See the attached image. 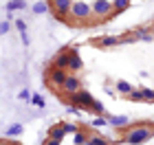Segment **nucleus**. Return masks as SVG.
<instances>
[{"label":"nucleus","instance_id":"28","mask_svg":"<svg viewBox=\"0 0 154 145\" xmlns=\"http://www.w3.org/2000/svg\"><path fill=\"white\" fill-rule=\"evenodd\" d=\"M64 132H73V134H75V132H77V128L71 125V123H64Z\"/></svg>","mask_w":154,"mask_h":145},{"label":"nucleus","instance_id":"22","mask_svg":"<svg viewBox=\"0 0 154 145\" xmlns=\"http://www.w3.org/2000/svg\"><path fill=\"white\" fill-rule=\"evenodd\" d=\"M46 11H48L46 2H35V5H33V13H46Z\"/></svg>","mask_w":154,"mask_h":145},{"label":"nucleus","instance_id":"9","mask_svg":"<svg viewBox=\"0 0 154 145\" xmlns=\"http://www.w3.org/2000/svg\"><path fill=\"white\" fill-rule=\"evenodd\" d=\"M68 59H71L68 48H64V51H60V53L53 57V66H55V68H66V71H68Z\"/></svg>","mask_w":154,"mask_h":145},{"label":"nucleus","instance_id":"18","mask_svg":"<svg viewBox=\"0 0 154 145\" xmlns=\"http://www.w3.org/2000/svg\"><path fill=\"white\" fill-rule=\"evenodd\" d=\"M88 112H93V114H101V112H106V110H103V103H101V101H97V99H95V101H93V106L88 108Z\"/></svg>","mask_w":154,"mask_h":145},{"label":"nucleus","instance_id":"8","mask_svg":"<svg viewBox=\"0 0 154 145\" xmlns=\"http://www.w3.org/2000/svg\"><path fill=\"white\" fill-rule=\"evenodd\" d=\"M68 55H71V59H68V73L79 71V68H82V57H79L77 46H68Z\"/></svg>","mask_w":154,"mask_h":145},{"label":"nucleus","instance_id":"19","mask_svg":"<svg viewBox=\"0 0 154 145\" xmlns=\"http://www.w3.org/2000/svg\"><path fill=\"white\" fill-rule=\"evenodd\" d=\"M86 141H88V136L84 134V132H79V130H77L75 136H73V143H75V145H86Z\"/></svg>","mask_w":154,"mask_h":145},{"label":"nucleus","instance_id":"10","mask_svg":"<svg viewBox=\"0 0 154 145\" xmlns=\"http://www.w3.org/2000/svg\"><path fill=\"white\" fill-rule=\"evenodd\" d=\"M134 40L137 42H152L154 40V33L150 29H137L134 31Z\"/></svg>","mask_w":154,"mask_h":145},{"label":"nucleus","instance_id":"16","mask_svg":"<svg viewBox=\"0 0 154 145\" xmlns=\"http://www.w3.org/2000/svg\"><path fill=\"white\" fill-rule=\"evenodd\" d=\"M26 2L24 0H11V2H7V11H16V9H24Z\"/></svg>","mask_w":154,"mask_h":145},{"label":"nucleus","instance_id":"21","mask_svg":"<svg viewBox=\"0 0 154 145\" xmlns=\"http://www.w3.org/2000/svg\"><path fill=\"white\" fill-rule=\"evenodd\" d=\"M106 123H108V119H106V116H99V114H97V116H93V128H103Z\"/></svg>","mask_w":154,"mask_h":145},{"label":"nucleus","instance_id":"30","mask_svg":"<svg viewBox=\"0 0 154 145\" xmlns=\"http://www.w3.org/2000/svg\"><path fill=\"white\" fill-rule=\"evenodd\" d=\"M68 112H73V114H77V112H79V108H77V106H73V103H71V106H68Z\"/></svg>","mask_w":154,"mask_h":145},{"label":"nucleus","instance_id":"29","mask_svg":"<svg viewBox=\"0 0 154 145\" xmlns=\"http://www.w3.org/2000/svg\"><path fill=\"white\" fill-rule=\"evenodd\" d=\"M44 145H62V141H55V139H46Z\"/></svg>","mask_w":154,"mask_h":145},{"label":"nucleus","instance_id":"27","mask_svg":"<svg viewBox=\"0 0 154 145\" xmlns=\"http://www.w3.org/2000/svg\"><path fill=\"white\" fill-rule=\"evenodd\" d=\"M7 31H9V22L5 20V22H0V35H5Z\"/></svg>","mask_w":154,"mask_h":145},{"label":"nucleus","instance_id":"20","mask_svg":"<svg viewBox=\"0 0 154 145\" xmlns=\"http://www.w3.org/2000/svg\"><path fill=\"white\" fill-rule=\"evenodd\" d=\"M86 145H108V141H106V139H101V136H88Z\"/></svg>","mask_w":154,"mask_h":145},{"label":"nucleus","instance_id":"25","mask_svg":"<svg viewBox=\"0 0 154 145\" xmlns=\"http://www.w3.org/2000/svg\"><path fill=\"white\" fill-rule=\"evenodd\" d=\"M16 29L20 33H26V22H24V20H16Z\"/></svg>","mask_w":154,"mask_h":145},{"label":"nucleus","instance_id":"4","mask_svg":"<svg viewBox=\"0 0 154 145\" xmlns=\"http://www.w3.org/2000/svg\"><path fill=\"white\" fill-rule=\"evenodd\" d=\"M68 99H71V103H73V106H77V108H79V110H88L90 106H93V95H90V92H86V90H77L73 97H68Z\"/></svg>","mask_w":154,"mask_h":145},{"label":"nucleus","instance_id":"2","mask_svg":"<svg viewBox=\"0 0 154 145\" xmlns=\"http://www.w3.org/2000/svg\"><path fill=\"white\" fill-rule=\"evenodd\" d=\"M66 77H68V71H66V68H55V66H51V68L46 71L48 84H51L53 88H57V90H62V86H64Z\"/></svg>","mask_w":154,"mask_h":145},{"label":"nucleus","instance_id":"1","mask_svg":"<svg viewBox=\"0 0 154 145\" xmlns=\"http://www.w3.org/2000/svg\"><path fill=\"white\" fill-rule=\"evenodd\" d=\"M150 136H152V130L148 125H139V128L128 130L125 136H123V141L128 143V145H139V143H145Z\"/></svg>","mask_w":154,"mask_h":145},{"label":"nucleus","instance_id":"14","mask_svg":"<svg viewBox=\"0 0 154 145\" xmlns=\"http://www.w3.org/2000/svg\"><path fill=\"white\" fill-rule=\"evenodd\" d=\"M22 132H24V128L20 125V123H13V125H9L5 130V136H20Z\"/></svg>","mask_w":154,"mask_h":145},{"label":"nucleus","instance_id":"12","mask_svg":"<svg viewBox=\"0 0 154 145\" xmlns=\"http://www.w3.org/2000/svg\"><path fill=\"white\" fill-rule=\"evenodd\" d=\"M117 44H119V38H115V35H103V38L97 40V46H101V48H110V46H117Z\"/></svg>","mask_w":154,"mask_h":145},{"label":"nucleus","instance_id":"11","mask_svg":"<svg viewBox=\"0 0 154 145\" xmlns=\"http://www.w3.org/2000/svg\"><path fill=\"white\" fill-rule=\"evenodd\" d=\"M108 123L112 128H125V125H130V116H106Z\"/></svg>","mask_w":154,"mask_h":145},{"label":"nucleus","instance_id":"32","mask_svg":"<svg viewBox=\"0 0 154 145\" xmlns=\"http://www.w3.org/2000/svg\"><path fill=\"white\" fill-rule=\"evenodd\" d=\"M9 145H18V143H9Z\"/></svg>","mask_w":154,"mask_h":145},{"label":"nucleus","instance_id":"26","mask_svg":"<svg viewBox=\"0 0 154 145\" xmlns=\"http://www.w3.org/2000/svg\"><path fill=\"white\" fill-rule=\"evenodd\" d=\"M18 99L29 101V99H31V92H29V90H20V92H18Z\"/></svg>","mask_w":154,"mask_h":145},{"label":"nucleus","instance_id":"24","mask_svg":"<svg viewBox=\"0 0 154 145\" xmlns=\"http://www.w3.org/2000/svg\"><path fill=\"white\" fill-rule=\"evenodd\" d=\"M130 99H132V101H143V92H141V90H132V92H130Z\"/></svg>","mask_w":154,"mask_h":145},{"label":"nucleus","instance_id":"7","mask_svg":"<svg viewBox=\"0 0 154 145\" xmlns=\"http://www.w3.org/2000/svg\"><path fill=\"white\" fill-rule=\"evenodd\" d=\"M77 90H82V88H79V77L68 73V77H66V81H64V86H62V92H64L66 97H73Z\"/></svg>","mask_w":154,"mask_h":145},{"label":"nucleus","instance_id":"23","mask_svg":"<svg viewBox=\"0 0 154 145\" xmlns=\"http://www.w3.org/2000/svg\"><path fill=\"white\" fill-rule=\"evenodd\" d=\"M31 103L38 106V108H44V99H42L40 95H31Z\"/></svg>","mask_w":154,"mask_h":145},{"label":"nucleus","instance_id":"17","mask_svg":"<svg viewBox=\"0 0 154 145\" xmlns=\"http://www.w3.org/2000/svg\"><path fill=\"white\" fill-rule=\"evenodd\" d=\"M112 7H115V13L117 11H125L130 7V0H112Z\"/></svg>","mask_w":154,"mask_h":145},{"label":"nucleus","instance_id":"3","mask_svg":"<svg viewBox=\"0 0 154 145\" xmlns=\"http://www.w3.org/2000/svg\"><path fill=\"white\" fill-rule=\"evenodd\" d=\"M90 7H93L95 18H110L115 13V7L110 0H95V5H90Z\"/></svg>","mask_w":154,"mask_h":145},{"label":"nucleus","instance_id":"13","mask_svg":"<svg viewBox=\"0 0 154 145\" xmlns=\"http://www.w3.org/2000/svg\"><path fill=\"white\" fill-rule=\"evenodd\" d=\"M64 134H66L64 132V125H60V123L48 130V139H55V141H62V139H64Z\"/></svg>","mask_w":154,"mask_h":145},{"label":"nucleus","instance_id":"6","mask_svg":"<svg viewBox=\"0 0 154 145\" xmlns=\"http://www.w3.org/2000/svg\"><path fill=\"white\" fill-rule=\"evenodd\" d=\"M51 5H53V13H55V18L66 20L68 16H71L73 0H51Z\"/></svg>","mask_w":154,"mask_h":145},{"label":"nucleus","instance_id":"15","mask_svg":"<svg viewBox=\"0 0 154 145\" xmlns=\"http://www.w3.org/2000/svg\"><path fill=\"white\" fill-rule=\"evenodd\" d=\"M134 88L130 86V81H123V79H119L117 81V92H123V95H130Z\"/></svg>","mask_w":154,"mask_h":145},{"label":"nucleus","instance_id":"31","mask_svg":"<svg viewBox=\"0 0 154 145\" xmlns=\"http://www.w3.org/2000/svg\"><path fill=\"white\" fill-rule=\"evenodd\" d=\"M20 35H22V42H24V46L29 44V35H26V33H20Z\"/></svg>","mask_w":154,"mask_h":145},{"label":"nucleus","instance_id":"5","mask_svg":"<svg viewBox=\"0 0 154 145\" xmlns=\"http://www.w3.org/2000/svg\"><path fill=\"white\" fill-rule=\"evenodd\" d=\"M71 18H75V20H90L93 18V7L86 5V2H73Z\"/></svg>","mask_w":154,"mask_h":145},{"label":"nucleus","instance_id":"33","mask_svg":"<svg viewBox=\"0 0 154 145\" xmlns=\"http://www.w3.org/2000/svg\"><path fill=\"white\" fill-rule=\"evenodd\" d=\"M0 145H2V143H0Z\"/></svg>","mask_w":154,"mask_h":145}]
</instances>
